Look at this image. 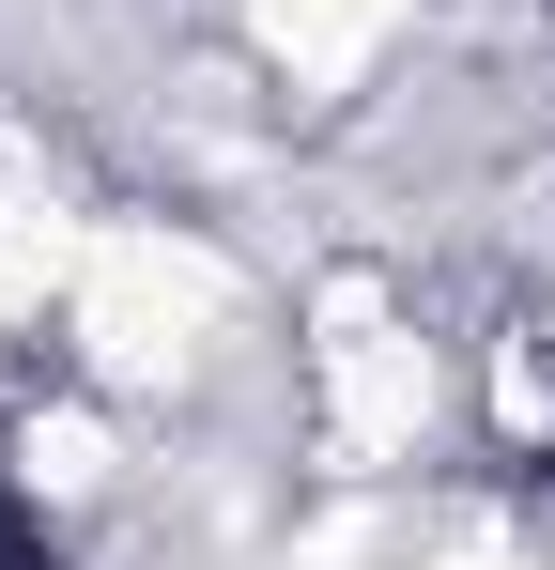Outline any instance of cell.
<instances>
[{"instance_id":"2","label":"cell","mask_w":555,"mask_h":570,"mask_svg":"<svg viewBox=\"0 0 555 570\" xmlns=\"http://www.w3.org/2000/svg\"><path fill=\"white\" fill-rule=\"evenodd\" d=\"M0 570H62V556H47V524H31V493H16V478H0Z\"/></svg>"},{"instance_id":"1","label":"cell","mask_w":555,"mask_h":570,"mask_svg":"<svg viewBox=\"0 0 555 570\" xmlns=\"http://www.w3.org/2000/svg\"><path fill=\"white\" fill-rule=\"evenodd\" d=\"M494 416H509L525 463H555V308H541V324H509V401H494Z\"/></svg>"}]
</instances>
